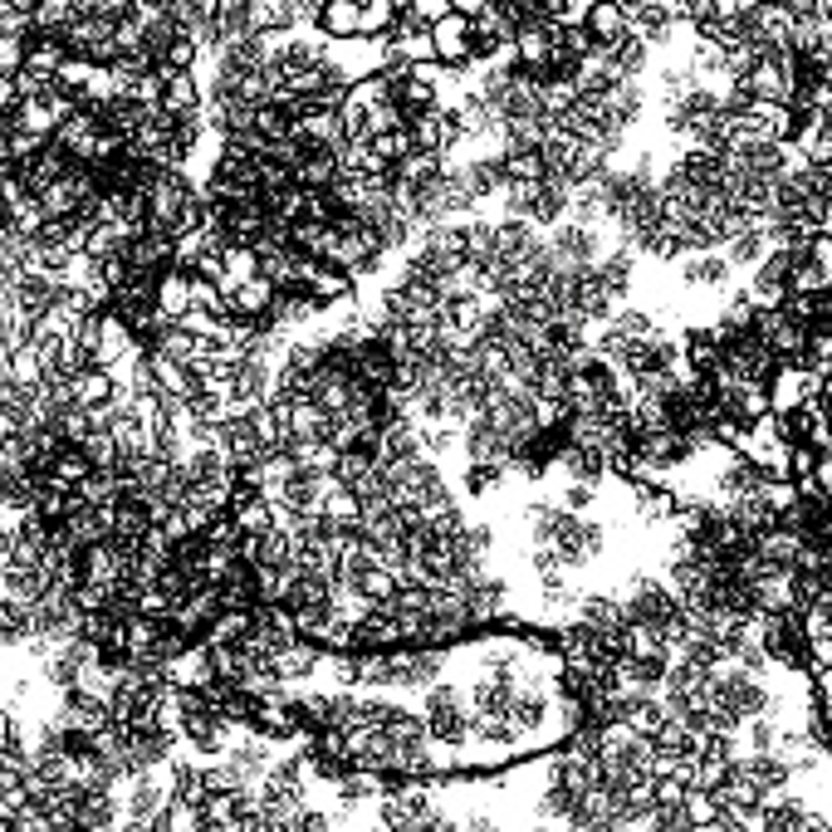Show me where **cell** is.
I'll use <instances>...</instances> for the list:
<instances>
[{
	"label": "cell",
	"instance_id": "6da1fadb",
	"mask_svg": "<svg viewBox=\"0 0 832 832\" xmlns=\"http://www.w3.org/2000/svg\"><path fill=\"white\" fill-rule=\"evenodd\" d=\"M544 544H549L568 568H583V564H593V558L603 554L607 534L598 525H588V519L568 515V509H558V519H554V529H549V539H544Z\"/></svg>",
	"mask_w": 832,
	"mask_h": 832
},
{
	"label": "cell",
	"instance_id": "7a4b0ae2",
	"mask_svg": "<svg viewBox=\"0 0 832 832\" xmlns=\"http://www.w3.org/2000/svg\"><path fill=\"white\" fill-rule=\"evenodd\" d=\"M421 725H427L431 740H446V744H461L470 735V711L456 701V691L446 686H427V701H421Z\"/></svg>",
	"mask_w": 832,
	"mask_h": 832
},
{
	"label": "cell",
	"instance_id": "3957f363",
	"mask_svg": "<svg viewBox=\"0 0 832 832\" xmlns=\"http://www.w3.org/2000/svg\"><path fill=\"white\" fill-rule=\"evenodd\" d=\"M431 45H437V65L446 69H470L476 65V40H470V20L466 16H441L437 25H431Z\"/></svg>",
	"mask_w": 832,
	"mask_h": 832
},
{
	"label": "cell",
	"instance_id": "277c9868",
	"mask_svg": "<svg viewBox=\"0 0 832 832\" xmlns=\"http://www.w3.org/2000/svg\"><path fill=\"white\" fill-rule=\"evenodd\" d=\"M583 25H588V35L598 40V49H617V45H623L627 35H632L623 0H593L588 16H583Z\"/></svg>",
	"mask_w": 832,
	"mask_h": 832
},
{
	"label": "cell",
	"instance_id": "5b68a950",
	"mask_svg": "<svg viewBox=\"0 0 832 832\" xmlns=\"http://www.w3.org/2000/svg\"><path fill=\"white\" fill-rule=\"evenodd\" d=\"M314 25H319L324 40L348 45V40H358V30H363V6H358V0H329Z\"/></svg>",
	"mask_w": 832,
	"mask_h": 832
},
{
	"label": "cell",
	"instance_id": "8992f818",
	"mask_svg": "<svg viewBox=\"0 0 832 832\" xmlns=\"http://www.w3.org/2000/svg\"><path fill=\"white\" fill-rule=\"evenodd\" d=\"M157 309H163V319H186L192 314V270L172 265L163 280H157Z\"/></svg>",
	"mask_w": 832,
	"mask_h": 832
},
{
	"label": "cell",
	"instance_id": "52a82bcc",
	"mask_svg": "<svg viewBox=\"0 0 832 832\" xmlns=\"http://www.w3.org/2000/svg\"><path fill=\"white\" fill-rule=\"evenodd\" d=\"M94 476V461H89V451L84 446H59L55 451V466H49V476L45 480H59V486H84V480Z\"/></svg>",
	"mask_w": 832,
	"mask_h": 832
},
{
	"label": "cell",
	"instance_id": "ba28073f",
	"mask_svg": "<svg viewBox=\"0 0 832 832\" xmlns=\"http://www.w3.org/2000/svg\"><path fill=\"white\" fill-rule=\"evenodd\" d=\"M681 280H686V284H705V290H720V284L730 280V260L701 251V255L681 260Z\"/></svg>",
	"mask_w": 832,
	"mask_h": 832
},
{
	"label": "cell",
	"instance_id": "9c48e42d",
	"mask_svg": "<svg viewBox=\"0 0 832 832\" xmlns=\"http://www.w3.org/2000/svg\"><path fill=\"white\" fill-rule=\"evenodd\" d=\"M686 372H720V333L715 329H695L686 333Z\"/></svg>",
	"mask_w": 832,
	"mask_h": 832
},
{
	"label": "cell",
	"instance_id": "30bf717a",
	"mask_svg": "<svg viewBox=\"0 0 832 832\" xmlns=\"http://www.w3.org/2000/svg\"><path fill=\"white\" fill-rule=\"evenodd\" d=\"M769 235L764 231H740V235H730L725 241V260H730V270H740V265H760V260H769Z\"/></svg>",
	"mask_w": 832,
	"mask_h": 832
},
{
	"label": "cell",
	"instance_id": "8fae6325",
	"mask_svg": "<svg viewBox=\"0 0 832 832\" xmlns=\"http://www.w3.org/2000/svg\"><path fill=\"white\" fill-rule=\"evenodd\" d=\"M333 177H339V153H309L300 167H294V182L309 186V192H329Z\"/></svg>",
	"mask_w": 832,
	"mask_h": 832
},
{
	"label": "cell",
	"instance_id": "7c38bea8",
	"mask_svg": "<svg viewBox=\"0 0 832 832\" xmlns=\"http://www.w3.org/2000/svg\"><path fill=\"white\" fill-rule=\"evenodd\" d=\"M607 55H613V65H617L623 79H642V69H647V59H652V45L637 40V35H627V40L617 49H607Z\"/></svg>",
	"mask_w": 832,
	"mask_h": 832
},
{
	"label": "cell",
	"instance_id": "4fadbf2b",
	"mask_svg": "<svg viewBox=\"0 0 832 832\" xmlns=\"http://www.w3.org/2000/svg\"><path fill=\"white\" fill-rule=\"evenodd\" d=\"M25 49H30V35H0V79H16L25 69Z\"/></svg>",
	"mask_w": 832,
	"mask_h": 832
},
{
	"label": "cell",
	"instance_id": "5bb4252c",
	"mask_svg": "<svg viewBox=\"0 0 832 832\" xmlns=\"http://www.w3.org/2000/svg\"><path fill=\"white\" fill-rule=\"evenodd\" d=\"M451 10H456V16H466V20H476V16H486V10H490V0H451Z\"/></svg>",
	"mask_w": 832,
	"mask_h": 832
},
{
	"label": "cell",
	"instance_id": "9a60e30c",
	"mask_svg": "<svg viewBox=\"0 0 832 832\" xmlns=\"http://www.w3.org/2000/svg\"><path fill=\"white\" fill-rule=\"evenodd\" d=\"M358 6H368V0H358Z\"/></svg>",
	"mask_w": 832,
	"mask_h": 832
}]
</instances>
